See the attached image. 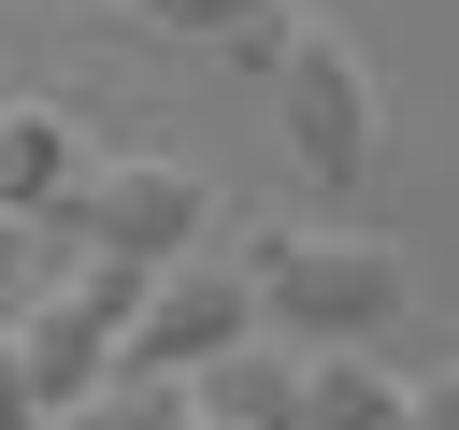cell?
I'll return each mask as SVG.
<instances>
[{
    "mask_svg": "<svg viewBox=\"0 0 459 430\" xmlns=\"http://www.w3.org/2000/svg\"><path fill=\"white\" fill-rule=\"evenodd\" d=\"M273 100H287V143H301L316 172H359V158H373V72H359V43H330V29L287 14V43H273Z\"/></svg>",
    "mask_w": 459,
    "mask_h": 430,
    "instance_id": "cell-4",
    "label": "cell"
},
{
    "mask_svg": "<svg viewBox=\"0 0 459 430\" xmlns=\"http://www.w3.org/2000/svg\"><path fill=\"white\" fill-rule=\"evenodd\" d=\"M158 29H201V43H244L258 72H273V43H287V0H143Z\"/></svg>",
    "mask_w": 459,
    "mask_h": 430,
    "instance_id": "cell-8",
    "label": "cell"
},
{
    "mask_svg": "<svg viewBox=\"0 0 459 430\" xmlns=\"http://www.w3.org/2000/svg\"><path fill=\"white\" fill-rule=\"evenodd\" d=\"M301 387H316V344L244 330L215 373H186V416H215V430H301Z\"/></svg>",
    "mask_w": 459,
    "mask_h": 430,
    "instance_id": "cell-5",
    "label": "cell"
},
{
    "mask_svg": "<svg viewBox=\"0 0 459 430\" xmlns=\"http://www.w3.org/2000/svg\"><path fill=\"white\" fill-rule=\"evenodd\" d=\"M244 330H258V301H244V258H201V244H186V258L143 287V315H129L115 373H158V387H186V373H215Z\"/></svg>",
    "mask_w": 459,
    "mask_h": 430,
    "instance_id": "cell-3",
    "label": "cell"
},
{
    "mask_svg": "<svg viewBox=\"0 0 459 430\" xmlns=\"http://www.w3.org/2000/svg\"><path fill=\"white\" fill-rule=\"evenodd\" d=\"M186 430H215V416H186Z\"/></svg>",
    "mask_w": 459,
    "mask_h": 430,
    "instance_id": "cell-12",
    "label": "cell"
},
{
    "mask_svg": "<svg viewBox=\"0 0 459 430\" xmlns=\"http://www.w3.org/2000/svg\"><path fill=\"white\" fill-rule=\"evenodd\" d=\"M416 430H459V373H416Z\"/></svg>",
    "mask_w": 459,
    "mask_h": 430,
    "instance_id": "cell-10",
    "label": "cell"
},
{
    "mask_svg": "<svg viewBox=\"0 0 459 430\" xmlns=\"http://www.w3.org/2000/svg\"><path fill=\"white\" fill-rule=\"evenodd\" d=\"M402 244L387 229H330V215H273V229H244V301H258V330H287V344H373L387 315H402Z\"/></svg>",
    "mask_w": 459,
    "mask_h": 430,
    "instance_id": "cell-1",
    "label": "cell"
},
{
    "mask_svg": "<svg viewBox=\"0 0 459 430\" xmlns=\"http://www.w3.org/2000/svg\"><path fill=\"white\" fill-rule=\"evenodd\" d=\"M43 430H186V387H158V373H115L100 401H72V416H43Z\"/></svg>",
    "mask_w": 459,
    "mask_h": 430,
    "instance_id": "cell-9",
    "label": "cell"
},
{
    "mask_svg": "<svg viewBox=\"0 0 459 430\" xmlns=\"http://www.w3.org/2000/svg\"><path fill=\"white\" fill-rule=\"evenodd\" d=\"M201 215H215V186H201L186 158H86V172H72V201H57L43 229H57L72 258H129V272H172Z\"/></svg>",
    "mask_w": 459,
    "mask_h": 430,
    "instance_id": "cell-2",
    "label": "cell"
},
{
    "mask_svg": "<svg viewBox=\"0 0 459 430\" xmlns=\"http://www.w3.org/2000/svg\"><path fill=\"white\" fill-rule=\"evenodd\" d=\"M72 172H86V143H72V100L14 86V100H0V215H57V201H72Z\"/></svg>",
    "mask_w": 459,
    "mask_h": 430,
    "instance_id": "cell-6",
    "label": "cell"
},
{
    "mask_svg": "<svg viewBox=\"0 0 459 430\" xmlns=\"http://www.w3.org/2000/svg\"><path fill=\"white\" fill-rule=\"evenodd\" d=\"M301 430H416V373H387L373 344H316Z\"/></svg>",
    "mask_w": 459,
    "mask_h": 430,
    "instance_id": "cell-7",
    "label": "cell"
},
{
    "mask_svg": "<svg viewBox=\"0 0 459 430\" xmlns=\"http://www.w3.org/2000/svg\"><path fill=\"white\" fill-rule=\"evenodd\" d=\"M0 430H43V401L14 387V358H0Z\"/></svg>",
    "mask_w": 459,
    "mask_h": 430,
    "instance_id": "cell-11",
    "label": "cell"
}]
</instances>
